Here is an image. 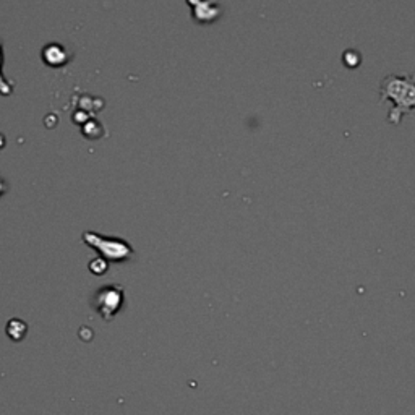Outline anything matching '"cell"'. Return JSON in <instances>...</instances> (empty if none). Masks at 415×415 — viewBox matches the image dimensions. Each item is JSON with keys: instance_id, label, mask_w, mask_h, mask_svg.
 <instances>
[{"instance_id": "cell-1", "label": "cell", "mask_w": 415, "mask_h": 415, "mask_svg": "<svg viewBox=\"0 0 415 415\" xmlns=\"http://www.w3.org/2000/svg\"><path fill=\"white\" fill-rule=\"evenodd\" d=\"M381 99H390L395 103L390 114L391 124H399L404 114L415 109V75L399 77L390 75L381 82Z\"/></svg>"}, {"instance_id": "cell-2", "label": "cell", "mask_w": 415, "mask_h": 415, "mask_svg": "<svg viewBox=\"0 0 415 415\" xmlns=\"http://www.w3.org/2000/svg\"><path fill=\"white\" fill-rule=\"evenodd\" d=\"M83 238L88 245L98 248L99 252L109 260L122 262V260H125L132 253V248L127 245V243H124L122 241H115V238H104L89 232L84 234Z\"/></svg>"}, {"instance_id": "cell-3", "label": "cell", "mask_w": 415, "mask_h": 415, "mask_svg": "<svg viewBox=\"0 0 415 415\" xmlns=\"http://www.w3.org/2000/svg\"><path fill=\"white\" fill-rule=\"evenodd\" d=\"M101 295H103V299H99V302H103V305L106 303V307L101 308V315L106 317V313L113 312V308H110V305H114L115 310H119V303L122 300V292L120 289H104L101 290Z\"/></svg>"}, {"instance_id": "cell-4", "label": "cell", "mask_w": 415, "mask_h": 415, "mask_svg": "<svg viewBox=\"0 0 415 415\" xmlns=\"http://www.w3.org/2000/svg\"><path fill=\"white\" fill-rule=\"evenodd\" d=\"M57 57H60L62 60H67V54L63 52V49L58 44H49L44 49V60L49 63V65H60L57 60Z\"/></svg>"}, {"instance_id": "cell-5", "label": "cell", "mask_w": 415, "mask_h": 415, "mask_svg": "<svg viewBox=\"0 0 415 415\" xmlns=\"http://www.w3.org/2000/svg\"><path fill=\"white\" fill-rule=\"evenodd\" d=\"M0 91H2L4 94H8V91H10V89L7 88V83H4L2 78H0Z\"/></svg>"}]
</instances>
